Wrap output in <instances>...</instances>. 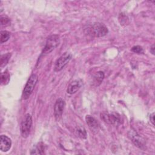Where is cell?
Wrapping results in <instances>:
<instances>
[{
    "label": "cell",
    "instance_id": "cell-6",
    "mask_svg": "<svg viewBox=\"0 0 155 155\" xmlns=\"http://www.w3.org/2000/svg\"><path fill=\"white\" fill-rule=\"evenodd\" d=\"M72 58V54L69 52H65L56 61L54 67V71H59L62 70L64 67L69 62Z\"/></svg>",
    "mask_w": 155,
    "mask_h": 155
},
{
    "label": "cell",
    "instance_id": "cell-14",
    "mask_svg": "<svg viewBox=\"0 0 155 155\" xmlns=\"http://www.w3.org/2000/svg\"><path fill=\"white\" fill-rule=\"evenodd\" d=\"M11 57V54L10 53H7L6 54H2L1 56V61H0V66L1 68L5 66Z\"/></svg>",
    "mask_w": 155,
    "mask_h": 155
},
{
    "label": "cell",
    "instance_id": "cell-8",
    "mask_svg": "<svg viewBox=\"0 0 155 155\" xmlns=\"http://www.w3.org/2000/svg\"><path fill=\"white\" fill-rule=\"evenodd\" d=\"M101 118L103 121L108 124H117L120 121L119 115L116 113L108 114L103 113L101 114Z\"/></svg>",
    "mask_w": 155,
    "mask_h": 155
},
{
    "label": "cell",
    "instance_id": "cell-15",
    "mask_svg": "<svg viewBox=\"0 0 155 155\" xmlns=\"http://www.w3.org/2000/svg\"><path fill=\"white\" fill-rule=\"evenodd\" d=\"M76 135L81 139H86L87 137V131L84 127H78L75 130Z\"/></svg>",
    "mask_w": 155,
    "mask_h": 155
},
{
    "label": "cell",
    "instance_id": "cell-4",
    "mask_svg": "<svg viewBox=\"0 0 155 155\" xmlns=\"http://www.w3.org/2000/svg\"><path fill=\"white\" fill-rule=\"evenodd\" d=\"M88 29V31L91 35L95 37L104 36L108 32L107 27L104 24L101 22L94 23Z\"/></svg>",
    "mask_w": 155,
    "mask_h": 155
},
{
    "label": "cell",
    "instance_id": "cell-10",
    "mask_svg": "<svg viewBox=\"0 0 155 155\" xmlns=\"http://www.w3.org/2000/svg\"><path fill=\"white\" fill-rule=\"evenodd\" d=\"M85 120L87 124L88 125L89 128L91 130V131L94 133H97L99 130V124L97 120H96L93 116L90 115H87L85 117Z\"/></svg>",
    "mask_w": 155,
    "mask_h": 155
},
{
    "label": "cell",
    "instance_id": "cell-2",
    "mask_svg": "<svg viewBox=\"0 0 155 155\" xmlns=\"http://www.w3.org/2000/svg\"><path fill=\"white\" fill-rule=\"evenodd\" d=\"M38 81V77L35 74H32L28 78L22 92V98L27 99L31 94Z\"/></svg>",
    "mask_w": 155,
    "mask_h": 155
},
{
    "label": "cell",
    "instance_id": "cell-1",
    "mask_svg": "<svg viewBox=\"0 0 155 155\" xmlns=\"http://www.w3.org/2000/svg\"><path fill=\"white\" fill-rule=\"evenodd\" d=\"M60 44V38L58 35H52L49 36L45 42V45L42 51L41 56L49 54L54 50Z\"/></svg>",
    "mask_w": 155,
    "mask_h": 155
},
{
    "label": "cell",
    "instance_id": "cell-5",
    "mask_svg": "<svg viewBox=\"0 0 155 155\" xmlns=\"http://www.w3.org/2000/svg\"><path fill=\"white\" fill-rule=\"evenodd\" d=\"M128 137L135 146L140 149L145 148V140L135 130H131L128 132Z\"/></svg>",
    "mask_w": 155,
    "mask_h": 155
},
{
    "label": "cell",
    "instance_id": "cell-7",
    "mask_svg": "<svg viewBox=\"0 0 155 155\" xmlns=\"http://www.w3.org/2000/svg\"><path fill=\"white\" fill-rule=\"evenodd\" d=\"M65 101L62 98H59L56 100L54 105V115L56 120H59L63 113L65 107Z\"/></svg>",
    "mask_w": 155,
    "mask_h": 155
},
{
    "label": "cell",
    "instance_id": "cell-18",
    "mask_svg": "<svg viewBox=\"0 0 155 155\" xmlns=\"http://www.w3.org/2000/svg\"><path fill=\"white\" fill-rule=\"evenodd\" d=\"M131 51L137 54H142L143 53V50L141 46L139 45H135L132 47Z\"/></svg>",
    "mask_w": 155,
    "mask_h": 155
},
{
    "label": "cell",
    "instance_id": "cell-21",
    "mask_svg": "<svg viewBox=\"0 0 155 155\" xmlns=\"http://www.w3.org/2000/svg\"><path fill=\"white\" fill-rule=\"evenodd\" d=\"M150 52L153 54H154V45L153 44L151 47H150Z\"/></svg>",
    "mask_w": 155,
    "mask_h": 155
},
{
    "label": "cell",
    "instance_id": "cell-19",
    "mask_svg": "<svg viewBox=\"0 0 155 155\" xmlns=\"http://www.w3.org/2000/svg\"><path fill=\"white\" fill-rule=\"evenodd\" d=\"M10 22L9 18L6 16H1V24L2 26H6L8 25Z\"/></svg>",
    "mask_w": 155,
    "mask_h": 155
},
{
    "label": "cell",
    "instance_id": "cell-3",
    "mask_svg": "<svg viewBox=\"0 0 155 155\" xmlns=\"http://www.w3.org/2000/svg\"><path fill=\"white\" fill-rule=\"evenodd\" d=\"M32 126V117L30 114H26L22 119L21 126L20 131L22 137L27 138L30 133V130Z\"/></svg>",
    "mask_w": 155,
    "mask_h": 155
},
{
    "label": "cell",
    "instance_id": "cell-13",
    "mask_svg": "<svg viewBox=\"0 0 155 155\" xmlns=\"http://www.w3.org/2000/svg\"><path fill=\"white\" fill-rule=\"evenodd\" d=\"M104 78V73L103 71H99L96 72V73L94 74L93 77V82L95 84V85L96 86L99 85L102 82Z\"/></svg>",
    "mask_w": 155,
    "mask_h": 155
},
{
    "label": "cell",
    "instance_id": "cell-16",
    "mask_svg": "<svg viewBox=\"0 0 155 155\" xmlns=\"http://www.w3.org/2000/svg\"><path fill=\"white\" fill-rule=\"evenodd\" d=\"M10 81V74L7 70L4 71L1 74V85H6Z\"/></svg>",
    "mask_w": 155,
    "mask_h": 155
},
{
    "label": "cell",
    "instance_id": "cell-20",
    "mask_svg": "<svg viewBox=\"0 0 155 155\" xmlns=\"http://www.w3.org/2000/svg\"><path fill=\"white\" fill-rule=\"evenodd\" d=\"M154 113H153L150 116V120L151 122L153 125H154Z\"/></svg>",
    "mask_w": 155,
    "mask_h": 155
},
{
    "label": "cell",
    "instance_id": "cell-11",
    "mask_svg": "<svg viewBox=\"0 0 155 155\" xmlns=\"http://www.w3.org/2000/svg\"><path fill=\"white\" fill-rule=\"evenodd\" d=\"M81 87V82L78 80H74L68 85L67 88V92L72 94L77 92Z\"/></svg>",
    "mask_w": 155,
    "mask_h": 155
},
{
    "label": "cell",
    "instance_id": "cell-9",
    "mask_svg": "<svg viewBox=\"0 0 155 155\" xmlns=\"http://www.w3.org/2000/svg\"><path fill=\"white\" fill-rule=\"evenodd\" d=\"M12 147L11 139L5 135H1L0 137V150L3 152L8 151Z\"/></svg>",
    "mask_w": 155,
    "mask_h": 155
},
{
    "label": "cell",
    "instance_id": "cell-12",
    "mask_svg": "<svg viewBox=\"0 0 155 155\" xmlns=\"http://www.w3.org/2000/svg\"><path fill=\"white\" fill-rule=\"evenodd\" d=\"M45 145L42 142L36 144L31 150L30 154H44Z\"/></svg>",
    "mask_w": 155,
    "mask_h": 155
},
{
    "label": "cell",
    "instance_id": "cell-17",
    "mask_svg": "<svg viewBox=\"0 0 155 155\" xmlns=\"http://www.w3.org/2000/svg\"><path fill=\"white\" fill-rule=\"evenodd\" d=\"M10 36V33L5 30H3L1 31V38H0V40H1V43L2 44L6 41H7Z\"/></svg>",
    "mask_w": 155,
    "mask_h": 155
}]
</instances>
